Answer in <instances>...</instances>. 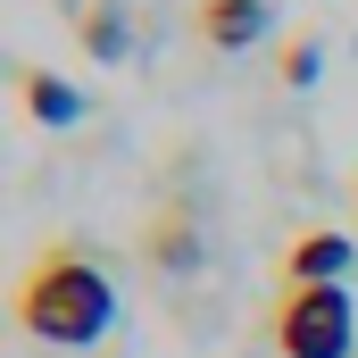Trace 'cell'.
Segmentation results:
<instances>
[{
	"instance_id": "7",
	"label": "cell",
	"mask_w": 358,
	"mask_h": 358,
	"mask_svg": "<svg viewBox=\"0 0 358 358\" xmlns=\"http://www.w3.org/2000/svg\"><path fill=\"white\" fill-rule=\"evenodd\" d=\"M317 67H325V42H317V34H292V42L275 50V76H283V92H308V84H317Z\"/></svg>"
},
{
	"instance_id": "2",
	"label": "cell",
	"mask_w": 358,
	"mask_h": 358,
	"mask_svg": "<svg viewBox=\"0 0 358 358\" xmlns=\"http://www.w3.org/2000/svg\"><path fill=\"white\" fill-rule=\"evenodd\" d=\"M267 342H275V358H350L358 350L350 283H275Z\"/></svg>"
},
{
	"instance_id": "3",
	"label": "cell",
	"mask_w": 358,
	"mask_h": 358,
	"mask_svg": "<svg viewBox=\"0 0 358 358\" xmlns=\"http://www.w3.org/2000/svg\"><path fill=\"white\" fill-rule=\"evenodd\" d=\"M192 34L217 59H242L267 42V0H192Z\"/></svg>"
},
{
	"instance_id": "4",
	"label": "cell",
	"mask_w": 358,
	"mask_h": 358,
	"mask_svg": "<svg viewBox=\"0 0 358 358\" xmlns=\"http://www.w3.org/2000/svg\"><path fill=\"white\" fill-rule=\"evenodd\" d=\"M358 267V242L334 234V225H308L292 250H283V283H342Z\"/></svg>"
},
{
	"instance_id": "6",
	"label": "cell",
	"mask_w": 358,
	"mask_h": 358,
	"mask_svg": "<svg viewBox=\"0 0 358 358\" xmlns=\"http://www.w3.org/2000/svg\"><path fill=\"white\" fill-rule=\"evenodd\" d=\"M17 100H25V117H34V125H59V134L84 117V92L67 84V76H50V67H34V59L17 67Z\"/></svg>"
},
{
	"instance_id": "5",
	"label": "cell",
	"mask_w": 358,
	"mask_h": 358,
	"mask_svg": "<svg viewBox=\"0 0 358 358\" xmlns=\"http://www.w3.org/2000/svg\"><path fill=\"white\" fill-rule=\"evenodd\" d=\"M76 42H84V59L117 67V59L134 50V8H125V0H84V8H76Z\"/></svg>"
},
{
	"instance_id": "1",
	"label": "cell",
	"mask_w": 358,
	"mask_h": 358,
	"mask_svg": "<svg viewBox=\"0 0 358 358\" xmlns=\"http://www.w3.org/2000/svg\"><path fill=\"white\" fill-rule=\"evenodd\" d=\"M8 308H17V325H25L34 342H50V350H100L108 325H117V283H108V267H100L92 250L50 242V250L25 259Z\"/></svg>"
}]
</instances>
